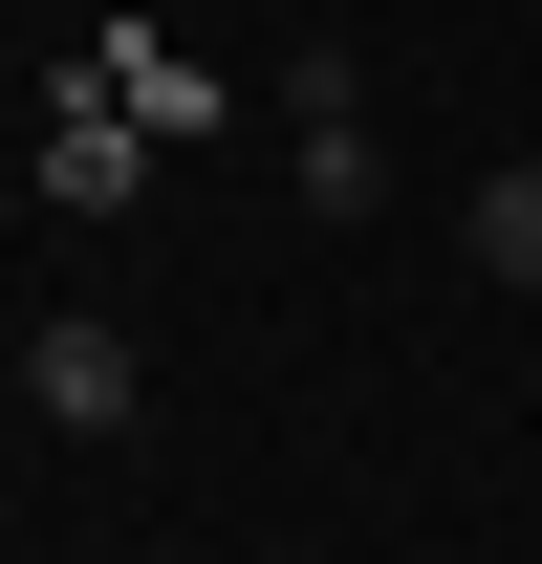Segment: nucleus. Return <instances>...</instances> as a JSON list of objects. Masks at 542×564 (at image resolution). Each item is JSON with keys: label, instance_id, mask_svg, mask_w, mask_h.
I'll return each instance as SVG.
<instances>
[{"label": "nucleus", "instance_id": "obj_4", "mask_svg": "<svg viewBox=\"0 0 542 564\" xmlns=\"http://www.w3.org/2000/svg\"><path fill=\"white\" fill-rule=\"evenodd\" d=\"M87 87H109V109H131V131H174V152H196V131H217V87H196V66H174V44H109V66H87Z\"/></svg>", "mask_w": 542, "mask_h": 564}, {"label": "nucleus", "instance_id": "obj_1", "mask_svg": "<svg viewBox=\"0 0 542 564\" xmlns=\"http://www.w3.org/2000/svg\"><path fill=\"white\" fill-rule=\"evenodd\" d=\"M22 391H44V434H131V413H152V348L109 326V304H66V326L22 348Z\"/></svg>", "mask_w": 542, "mask_h": 564}, {"label": "nucleus", "instance_id": "obj_2", "mask_svg": "<svg viewBox=\"0 0 542 564\" xmlns=\"http://www.w3.org/2000/svg\"><path fill=\"white\" fill-rule=\"evenodd\" d=\"M282 109H304V217H369V196H391V131H369L347 44H326V66H282Z\"/></svg>", "mask_w": 542, "mask_h": 564}, {"label": "nucleus", "instance_id": "obj_5", "mask_svg": "<svg viewBox=\"0 0 542 564\" xmlns=\"http://www.w3.org/2000/svg\"><path fill=\"white\" fill-rule=\"evenodd\" d=\"M477 261H499V282H542V152H521V174H477Z\"/></svg>", "mask_w": 542, "mask_h": 564}, {"label": "nucleus", "instance_id": "obj_3", "mask_svg": "<svg viewBox=\"0 0 542 564\" xmlns=\"http://www.w3.org/2000/svg\"><path fill=\"white\" fill-rule=\"evenodd\" d=\"M131 174H152L131 109H66V131H44V217H131Z\"/></svg>", "mask_w": 542, "mask_h": 564}]
</instances>
